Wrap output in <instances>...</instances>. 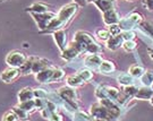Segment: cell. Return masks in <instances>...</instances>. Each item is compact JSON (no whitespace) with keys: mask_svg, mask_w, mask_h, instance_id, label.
<instances>
[{"mask_svg":"<svg viewBox=\"0 0 153 121\" xmlns=\"http://www.w3.org/2000/svg\"><path fill=\"white\" fill-rule=\"evenodd\" d=\"M148 55H149V58H150V59L153 61V50L150 49V48L148 49Z\"/></svg>","mask_w":153,"mask_h":121,"instance_id":"c3c4849f","label":"cell"},{"mask_svg":"<svg viewBox=\"0 0 153 121\" xmlns=\"http://www.w3.org/2000/svg\"><path fill=\"white\" fill-rule=\"evenodd\" d=\"M2 1H5V0H0V2H2Z\"/></svg>","mask_w":153,"mask_h":121,"instance_id":"db71d44e","label":"cell"},{"mask_svg":"<svg viewBox=\"0 0 153 121\" xmlns=\"http://www.w3.org/2000/svg\"><path fill=\"white\" fill-rule=\"evenodd\" d=\"M78 76L82 78L84 82H90V80H92L93 78V72H91V69H88V68H82V69H79L78 72Z\"/></svg>","mask_w":153,"mask_h":121,"instance_id":"83f0119b","label":"cell"},{"mask_svg":"<svg viewBox=\"0 0 153 121\" xmlns=\"http://www.w3.org/2000/svg\"><path fill=\"white\" fill-rule=\"evenodd\" d=\"M150 103L153 105V95H152V97H151V100H150Z\"/></svg>","mask_w":153,"mask_h":121,"instance_id":"f907efd6","label":"cell"},{"mask_svg":"<svg viewBox=\"0 0 153 121\" xmlns=\"http://www.w3.org/2000/svg\"><path fill=\"white\" fill-rule=\"evenodd\" d=\"M74 45L79 51V53H88V55H99L102 49L99 45L91 34L78 31L74 35Z\"/></svg>","mask_w":153,"mask_h":121,"instance_id":"6da1fadb","label":"cell"},{"mask_svg":"<svg viewBox=\"0 0 153 121\" xmlns=\"http://www.w3.org/2000/svg\"><path fill=\"white\" fill-rule=\"evenodd\" d=\"M144 5L150 11H153V0H144Z\"/></svg>","mask_w":153,"mask_h":121,"instance_id":"bcb514c9","label":"cell"},{"mask_svg":"<svg viewBox=\"0 0 153 121\" xmlns=\"http://www.w3.org/2000/svg\"><path fill=\"white\" fill-rule=\"evenodd\" d=\"M100 103L103 105V106H105L110 113L118 119V117L120 116L121 112H120V108H119V105H118V103L116 101H114V100L111 99H103V100H100Z\"/></svg>","mask_w":153,"mask_h":121,"instance_id":"ba28073f","label":"cell"},{"mask_svg":"<svg viewBox=\"0 0 153 121\" xmlns=\"http://www.w3.org/2000/svg\"><path fill=\"white\" fill-rule=\"evenodd\" d=\"M128 18L131 19L133 23H135L136 25H140L141 23L144 21V18H143V16L140 14V13H136V11H134V13H131V15L128 16Z\"/></svg>","mask_w":153,"mask_h":121,"instance_id":"ab89813d","label":"cell"},{"mask_svg":"<svg viewBox=\"0 0 153 121\" xmlns=\"http://www.w3.org/2000/svg\"><path fill=\"white\" fill-rule=\"evenodd\" d=\"M56 16H57V14L52 13V11H45V13H41V14H32L33 19L35 21L39 30L41 32L47 30V27L49 26V24L52 22V19Z\"/></svg>","mask_w":153,"mask_h":121,"instance_id":"5b68a950","label":"cell"},{"mask_svg":"<svg viewBox=\"0 0 153 121\" xmlns=\"http://www.w3.org/2000/svg\"><path fill=\"white\" fill-rule=\"evenodd\" d=\"M93 4L97 6V8L101 13H105V11L111 10V9H115L116 5L115 0H95Z\"/></svg>","mask_w":153,"mask_h":121,"instance_id":"e0dca14e","label":"cell"},{"mask_svg":"<svg viewBox=\"0 0 153 121\" xmlns=\"http://www.w3.org/2000/svg\"><path fill=\"white\" fill-rule=\"evenodd\" d=\"M141 82L143 86H151L153 83V70H145L141 77Z\"/></svg>","mask_w":153,"mask_h":121,"instance_id":"4316f807","label":"cell"},{"mask_svg":"<svg viewBox=\"0 0 153 121\" xmlns=\"http://www.w3.org/2000/svg\"><path fill=\"white\" fill-rule=\"evenodd\" d=\"M99 70L102 74H111L116 70V65L111 60H103L99 67Z\"/></svg>","mask_w":153,"mask_h":121,"instance_id":"603a6c76","label":"cell"},{"mask_svg":"<svg viewBox=\"0 0 153 121\" xmlns=\"http://www.w3.org/2000/svg\"><path fill=\"white\" fill-rule=\"evenodd\" d=\"M25 11H27L30 14H41V13L49 11V7L43 2H34L31 6L26 7Z\"/></svg>","mask_w":153,"mask_h":121,"instance_id":"ac0fdd59","label":"cell"},{"mask_svg":"<svg viewBox=\"0 0 153 121\" xmlns=\"http://www.w3.org/2000/svg\"><path fill=\"white\" fill-rule=\"evenodd\" d=\"M66 82H67V85L68 86H71V87H81V86H83L84 85V80H83L82 78L78 76V74H73V75H69L68 77H67V79H66Z\"/></svg>","mask_w":153,"mask_h":121,"instance_id":"ffe728a7","label":"cell"},{"mask_svg":"<svg viewBox=\"0 0 153 121\" xmlns=\"http://www.w3.org/2000/svg\"><path fill=\"white\" fill-rule=\"evenodd\" d=\"M90 114H91L92 118H97V119H103V120H107V121L117 120V118L112 116L109 111H108V109L100 103V101L91 105Z\"/></svg>","mask_w":153,"mask_h":121,"instance_id":"3957f363","label":"cell"},{"mask_svg":"<svg viewBox=\"0 0 153 121\" xmlns=\"http://www.w3.org/2000/svg\"><path fill=\"white\" fill-rule=\"evenodd\" d=\"M107 48L111 51H116V50L123 48V44H124V39L120 35H116V36H110V39L105 42Z\"/></svg>","mask_w":153,"mask_h":121,"instance_id":"9a60e30c","label":"cell"},{"mask_svg":"<svg viewBox=\"0 0 153 121\" xmlns=\"http://www.w3.org/2000/svg\"><path fill=\"white\" fill-rule=\"evenodd\" d=\"M65 27V24L61 22L60 19L58 18V17L56 16L53 19H52V22L49 24V26L47 27L45 31H43V33H49V32H52V33H55L56 31H59V30H62V28Z\"/></svg>","mask_w":153,"mask_h":121,"instance_id":"44dd1931","label":"cell"},{"mask_svg":"<svg viewBox=\"0 0 153 121\" xmlns=\"http://www.w3.org/2000/svg\"><path fill=\"white\" fill-rule=\"evenodd\" d=\"M105 87H107V92H108V99L116 101L119 93H120V91L118 88L114 87V86H109V85H105Z\"/></svg>","mask_w":153,"mask_h":121,"instance_id":"836d02e7","label":"cell"},{"mask_svg":"<svg viewBox=\"0 0 153 121\" xmlns=\"http://www.w3.org/2000/svg\"><path fill=\"white\" fill-rule=\"evenodd\" d=\"M74 2L77 4L78 6H85L88 1H86V0H74Z\"/></svg>","mask_w":153,"mask_h":121,"instance_id":"7dc6e473","label":"cell"},{"mask_svg":"<svg viewBox=\"0 0 153 121\" xmlns=\"http://www.w3.org/2000/svg\"><path fill=\"white\" fill-rule=\"evenodd\" d=\"M48 67H51V61H49L48 59H44V58L34 57L32 74H38V72H42V70H44Z\"/></svg>","mask_w":153,"mask_h":121,"instance_id":"8fae6325","label":"cell"},{"mask_svg":"<svg viewBox=\"0 0 153 121\" xmlns=\"http://www.w3.org/2000/svg\"><path fill=\"white\" fill-rule=\"evenodd\" d=\"M91 114H88L83 111H77L74 114V121H91Z\"/></svg>","mask_w":153,"mask_h":121,"instance_id":"e575fe53","label":"cell"},{"mask_svg":"<svg viewBox=\"0 0 153 121\" xmlns=\"http://www.w3.org/2000/svg\"><path fill=\"white\" fill-rule=\"evenodd\" d=\"M121 36H123L124 41H129V40H135L136 35L134 33V31H123Z\"/></svg>","mask_w":153,"mask_h":121,"instance_id":"7bdbcfd3","label":"cell"},{"mask_svg":"<svg viewBox=\"0 0 153 121\" xmlns=\"http://www.w3.org/2000/svg\"><path fill=\"white\" fill-rule=\"evenodd\" d=\"M91 121H107L103 119H97V118H91Z\"/></svg>","mask_w":153,"mask_h":121,"instance_id":"681fc988","label":"cell"},{"mask_svg":"<svg viewBox=\"0 0 153 121\" xmlns=\"http://www.w3.org/2000/svg\"><path fill=\"white\" fill-rule=\"evenodd\" d=\"M103 59L100 55H88L84 59V65L88 69H99Z\"/></svg>","mask_w":153,"mask_h":121,"instance_id":"9c48e42d","label":"cell"},{"mask_svg":"<svg viewBox=\"0 0 153 121\" xmlns=\"http://www.w3.org/2000/svg\"><path fill=\"white\" fill-rule=\"evenodd\" d=\"M34 95H35V99H47L48 97V93L44 91L43 88H35L34 89Z\"/></svg>","mask_w":153,"mask_h":121,"instance_id":"b9f144b4","label":"cell"},{"mask_svg":"<svg viewBox=\"0 0 153 121\" xmlns=\"http://www.w3.org/2000/svg\"><path fill=\"white\" fill-rule=\"evenodd\" d=\"M151 88H152V89H153V83H152V85H151Z\"/></svg>","mask_w":153,"mask_h":121,"instance_id":"f5cc1de1","label":"cell"},{"mask_svg":"<svg viewBox=\"0 0 153 121\" xmlns=\"http://www.w3.org/2000/svg\"><path fill=\"white\" fill-rule=\"evenodd\" d=\"M144 72H145L144 67L140 66V65H134V66H131L129 68V74L134 78H141Z\"/></svg>","mask_w":153,"mask_h":121,"instance_id":"d4e9b609","label":"cell"},{"mask_svg":"<svg viewBox=\"0 0 153 121\" xmlns=\"http://www.w3.org/2000/svg\"><path fill=\"white\" fill-rule=\"evenodd\" d=\"M119 25H120L123 31H133V28L136 24L131 22L128 17H126V18H121L120 22H119Z\"/></svg>","mask_w":153,"mask_h":121,"instance_id":"f1b7e54d","label":"cell"},{"mask_svg":"<svg viewBox=\"0 0 153 121\" xmlns=\"http://www.w3.org/2000/svg\"><path fill=\"white\" fill-rule=\"evenodd\" d=\"M64 77H65V72L60 68H55V72H53V75H52V78H51V83L59 82Z\"/></svg>","mask_w":153,"mask_h":121,"instance_id":"d590c367","label":"cell"},{"mask_svg":"<svg viewBox=\"0 0 153 121\" xmlns=\"http://www.w3.org/2000/svg\"><path fill=\"white\" fill-rule=\"evenodd\" d=\"M128 1H134V0H128Z\"/></svg>","mask_w":153,"mask_h":121,"instance_id":"11a10c76","label":"cell"},{"mask_svg":"<svg viewBox=\"0 0 153 121\" xmlns=\"http://www.w3.org/2000/svg\"><path fill=\"white\" fill-rule=\"evenodd\" d=\"M137 89H138V88H137L135 85H129V86H124L123 92H124V93H125L129 99H131V97H134V96H135Z\"/></svg>","mask_w":153,"mask_h":121,"instance_id":"8d00e7d4","label":"cell"},{"mask_svg":"<svg viewBox=\"0 0 153 121\" xmlns=\"http://www.w3.org/2000/svg\"><path fill=\"white\" fill-rule=\"evenodd\" d=\"M95 35L98 36L99 40H101V41H103V42H107V41L110 39V36H111V34L109 33V31L105 30V28H99V30H97Z\"/></svg>","mask_w":153,"mask_h":121,"instance_id":"4dcf8cb0","label":"cell"},{"mask_svg":"<svg viewBox=\"0 0 153 121\" xmlns=\"http://www.w3.org/2000/svg\"><path fill=\"white\" fill-rule=\"evenodd\" d=\"M35 101V108H36V110L41 111L42 109H44V106H45V103H47V100L45 99H34Z\"/></svg>","mask_w":153,"mask_h":121,"instance_id":"ee69618b","label":"cell"},{"mask_svg":"<svg viewBox=\"0 0 153 121\" xmlns=\"http://www.w3.org/2000/svg\"><path fill=\"white\" fill-rule=\"evenodd\" d=\"M95 96H97L99 100L108 99V92H107L105 85H100V86L95 89Z\"/></svg>","mask_w":153,"mask_h":121,"instance_id":"d6a6232c","label":"cell"},{"mask_svg":"<svg viewBox=\"0 0 153 121\" xmlns=\"http://www.w3.org/2000/svg\"><path fill=\"white\" fill-rule=\"evenodd\" d=\"M14 112L17 114V117L19 118V121H28L30 120V112H27V111H25L24 109H22L21 106H15L14 109Z\"/></svg>","mask_w":153,"mask_h":121,"instance_id":"484cf974","label":"cell"},{"mask_svg":"<svg viewBox=\"0 0 153 121\" xmlns=\"http://www.w3.org/2000/svg\"><path fill=\"white\" fill-rule=\"evenodd\" d=\"M153 95V89L151 86H143L137 89L136 94H135V99L137 100H143V101H150Z\"/></svg>","mask_w":153,"mask_h":121,"instance_id":"2e32d148","label":"cell"},{"mask_svg":"<svg viewBox=\"0 0 153 121\" xmlns=\"http://www.w3.org/2000/svg\"><path fill=\"white\" fill-rule=\"evenodd\" d=\"M103 22L105 25H114V24H119L120 22V16L116 11V9H111L103 13Z\"/></svg>","mask_w":153,"mask_h":121,"instance_id":"5bb4252c","label":"cell"},{"mask_svg":"<svg viewBox=\"0 0 153 121\" xmlns=\"http://www.w3.org/2000/svg\"><path fill=\"white\" fill-rule=\"evenodd\" d=\"M33 60H34V55H31L28 57L27 60L25 61V63L23 65L19 70H21V74L23 75H28V74H32V68H33Z\"/></svg>","mask_w":153,"mask_h":121,"instance_id":"cb8c5ba5","label":"cell"},{"mask_svg":"<svg viewBox=\"0 0 153 121\" xmlns=\"http://www.w3.org/2000/svg\"><path fill=\"white\" fill-rule=\"evenodd\" d=\"M117 80L120 84L121 86H129V85H134V77L131 74L127 72H121L120 75L117 77Z\"/></svg>","mask_w":153,"mask_h":121,"instance_id":"7402d4cb","label":"cell"},{"mask_svg":"<svg viewBox=\"0 0 153 121\" xmlns=\"http://www.w3.org/2000/svg\"><path fill=\"white\" fill-rule=\"evenodd\" d=\"M50 121H64V119H62V117L58 113V112H53L52 114H51V117H50Z\"/></svg>","mask_w":153,"mask_h":121,"instance_id":"f6af8a7d","label":"cell"},{"mask_svg":"<svg viewBox=\"0 0 153 121\" xmlns=\"http://www.w3.org/2000/svg\"><path fill=\"white\" fill-rule=\"evenodd\" d=\"M78 55H81V53H79V51L77 50V48L73 43L71 45H67V48L61 52V58L65 61H71L74 59H76Z\"/></svg>","mask_w":153,"mask_h":121,"instance_id":"7c38bea8","label":"cell"},{"mask_svg":"<svg viewBox=\"0 0 153 121\" xmlns=\"http://www.w3.org/2000/svg\"><path fill=\"white\" fill-rule=\"evenodd\" d=\"M109 33L111 34V36H116V35H120L123 33V30H121L120 25L119 24H114V25H110L108 28Z\"/></svg>","mask_w":153,"mask_h":121,"instance_id":"60d3db41","label":"cell"},{"mask_svg":"<svg viewBox=\"0 0 153 121\" xmlns=\"http://www.w3.org/2000/svg\"><path fill=\"white\" fill-rule=\"evenodd\" d=\"M26 60H27L26 55L21 52V51H11L6 57V63L9 67L18 68V69L25 63Z\"/></svg>","mask_w":153,"mask_h":121,"instance_id":"8992f818","label":"cell"},{"mask_svg":"<svg viewBox=\"0 0 153 121\" xmlns=\"http://www.w3.org/2000/svg\"><path fill=\"white\" fill-rule=\"evenodd\" d=\"M18 101L19 102H25V101H30V100H34L35 99V95H34V89L31 87H25L21 89L18 92Z\"/></svg>","mask_w":153,"mask_h":121,"instance_id":"d6986e66","label":"cell"},{"mask_svg":"<svg viewBox=\"0 0 153 121\" xmlns=\"http://www.w3.org/2000/svg\"><path fill=\"white\" fill-rule=\"evenodd\" d=\"M137 48V43L135 40H129V41H124L123 44V49L125 50L126 52H133L135 51Z\"/></svg>","mask_w":153,"mask_h":121,"instance_id":"1f68e13d","label":"cell"},{"mask_svg":"<svg viewBox=\"0 0 153 121\" xmlns=\"http://www.w3.org/2000/svg\"><path fill=\"white\" fill-rule=\"evenodd\" d=\"M2 121H19V118L17 117V114L14 112V110L6 112L4 117H2Z\"/></svg>","mask_w":153,"mask_h":121,"instance_id":"f35d334b","label":"cell"},{"mask_svg":"<svg viewBox=\"0 0 153 121\" xmlns=\"http://www.w3.org/2000/svg\"><path fill=\"white\" fill-rule=\"evenodd\" d=\"M140 25H141L142 30H144L146 33L150 34V35L153 38V23L149 22V21H143Z\"/></svg>","mask_w":153,"mask_h":121,"instance_id":"74e56055","label":"cell"},{"mask_svg":"<svg viewBox=\"0 0 153 121\" xmlns=\"http://www.w3.org/2000/svg\"><path fill=\"white\" fill-rule=\"evenodd\" d=\"M78 8H79V6L77 5V4H75V2L68 4V5L61 7V9L57 14V17L65 24L66 26L68 23L71 22V18L75 16V14L78 11Z\"/></svg>","mask_w":153,"mask_h":121,"instance_id":"277c9868","label":"cell"},{"mask_svg":"<svg viewBox=\"0 0 153 121\" xmlns=\"http://www.w3.org/2000/svg\"><path fill=\"white\" fill-rule=\"evenodd\" d=\"M18 106H21L22 109H24L25 111L27 112H33L34 110H36L35 108V101L34 100H30V101H25V102H19Z\"/></svg>","mask_w":153,"mask_h":121,"instance_id":"f546056e","label":"cell"},{"mask_svg":"<svg viewBox=\"0 0 153 121\" xmlns=\"http://www.w3.org/2000/svg\"><path fill=\"white\" fill-rule=\"evenodd\" d=\"M86 1H88V2H94L95 0H86Z\"/></svg>","mask_w":153,"mask_h":121,"instance_id":"816d5d0a","label":"cell"},{"mask_svg":"<svg viewBox=\"0 0 153 121\" xmlns=\"http://www.w3.org/2000/svg\"><path fill=\"white\" fill-rule=\"evenodd\" d=\"M53 40L56 44L58 45V49L60 50V52H62L67 48V34L65 30L56 31L53 33Z\"/></svg>","mask_w":153,"mask_h":121,"instance_id":"30bf717a","label":"cell"},{"mask_svg":"<svg viewBox=\"0 0 153 121\" xmlns=\"http://www.w3.org/2000/svg\"><path fill=\"white\" fill-rule=\"evenodd\" d=\"M58 95L60 96V99L62 101H65L66 104L68 106H71V109H75L77 110V93L75 91L74 87H71V86H62V87L59 88L58 91Z\"/></svg>","mask_w":153,"mask_h":121,"instance_id":"7a4b0ae2","label":"cell"},{"mask_svg":"<svg viewBox=\"0 0 153 121\" xmlns=\"http://www.w3.org/2000/svg\"><path fill=\"white\" fill-rule=\"evenodd\" d=\"M53 72H55L53 67H48L42 72L35 74V79L39 83H42V84L51 83V78H52V75H53Z\"/></svg>","mask_w":153,"mask_h":121,"instance_id":"4fadbf2b","label":"cell"},{"mask_svg":"<svg viewBox=\"0 0 153 121\" xmlns=\"http://www.w3.org/2000/svg\"><path fill=\"white\" fill-rule=\"evenodd\" d=\"M19 75H21V70L18 68L9 67L0 74V79L4 83L8 84V83H13L14 80H16L17 78L19 77Z\"/></svg>","mask_w":153,"mask_h":121,"instance_id":"52a82bcc","label":"cell"}]
</instances>
